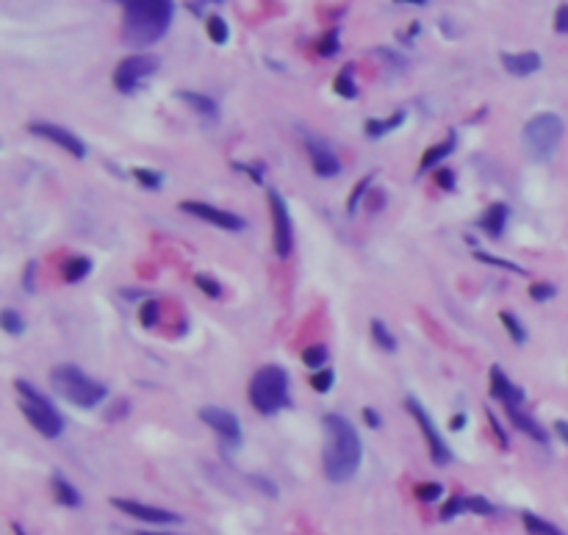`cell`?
Returning <instances> with one entry per match:
<instances>
[{
    "label": "cell",
    "instance_id": "obj_1",
    "mask_svg": "<svg viewBox=\"0 0 568 535\" xmlns=\"http://www.w3.org/2000/svg\"><path fill=\"white\" fill-rule=\"evenodd\" d=\"M322 427H325V452H322L325 477L330 483L352 480L364 461V447L352 422L344 419L341 413H328L322 419Z\"/></svg>",
    "mask_w": 568,
    "mask_h": 535
},
{
    "label": "cell",
    "instance_id": "obj_2",
    "mask_svg": "<svg viewBox=\"0 0 568 535\" xmlns=\"http://www.w3.org/2000/svg\"><path fill=\"white\" fill-rule=\"evenodd\" d=\"M175 17V3L169 0H128L122 3V42L134 50L156 45L167 34Z\"/></svg>",
    "mask_w": 568,
    "mask_h": 535
},
{
    "label": "cell",
    "instance_id": "obj_3",
    "mask_svg": "<svg viewBox=\"0 0 568 535\" xmlns=\"http://www.w3.org/2000/svg\"><path fill=\"white\" fill-rule=\"evenodd\" d=\"M50 386L62 400L72 402L75 408H98L108 397V389L103 383H98L95 377H89L86 372H81L72 364H62L53 369Z\"/></svg>",
    "mask_w": 568,
    "mask_h": 535
},
{
    "label": "cell",
    "instance_id": "obj_4",
    "mask_svg": "<svg viewBox=\"0 0 568 535\" xmlns=\"http://www.w3.org/2000/svg\"><path fill=\"white\" fill-rule=\"evenodd\" d=\"M250 405L261 413V416H274L277 410L289 408V372L277 364L261 367L253 380H250Z\"/></svg>",
    "mask_w": 568,
    "mask_h": 535
},
{
    "label": "cell",
    "instance_id": "obj_5",
    "mask_svg": "<svg viewBox=\"0 0 568 535\" xmlns=\"http://www.w3.org/2000/svg\"><path fill=\"white\" fill-rule=\"evenodd\" d=\"M14 389L20 394V410L31 422V427L36 433H42L45 438H59L64 433L62 413L56 410V405L47 400L42 391H36L28 380H14Z\"/></svg>",
    "mask_w": 568,
    "mask_h": 535
},
{
    "label": "cell",
    "instance_id": "obj_6",
    "mask_svg": "<svg viewBox=\"0 0 568 535\" xmlns=\"http://www.w3.org/2000/svg\"><path fill=\"white\" fill-rule=\"evenodd\" d=\"M563 120L552 111H540L535 114L533 120L524 125L521 131V139H524V150L533 156L535 161L546 164L552 161V156L557 153L560 147V139H563Z\"/></svg>",
    "mask_w": 568,
    "mask_h": 535
},
{
    "label": "cell",
    "instance_id": "obj_7",
    "mask_svg": "<svg viewBox=\"0 0 568 535\" xmlns=\"http://www.w3.org/2000/svg\"><path fill=\"white\" fill-rule=\"evenodd\" d=\"M158 69V59L150 53H131L125 56L117 69H114V86L122 95H136L141 89V84Z\"/></svg>",
    "mask_w": 568,
    "mask_h": 535
},
{
    "label": "cell",
    "instance_id": "obj_8",
    "mask_svg": "<svg viewBox=\"0 0 568 535\" xmlns=\"http://www.w3.org/2000/svg\"><path fill=\"white\" fill-rule=\"evenodd\" d=\"M267 197H269V211H272V225H274V236H272L274 253H277V258H289L291 250H294V225H291L289 205L283 200V195L274 192V189H269Z\"/></svg>",
    "mask_w": 568,
    "mask_h": 535
},
{
    "label": "cell",
    "instance_id": "obj_9",
    "mask_svg": "<svg viewBox=\"0 0 568 535\" xmlns=\"http://www.w3.org/2000/svg\"><path fill=\"white\" fill-rule=\"evenodd\" d=\"M405 408H407L410 416L419 422L422 433H424V438H427V447H430V458H433V464L435 466H446V464L452 461V449H449V444L441 438L438 427H435V422L430 419V413L422 408V402L416 400V397H407V400H405Z\"/></svg>",
    "mask_w": 568,
    "mask_h": 535
},
{
    "label": "cell",
    "instance_id": "obj_10",
    "mask_svg": "<svg viewBox=\"0 0 568 535\" xmlns=\"http://www.w3.org/2000/svg\"><path fill=\"white\" fill-rule=\"evenodd\" d=\"M200 419L228 447H238L241 444V425H238L236 413L225 410V408H216V405H205V408H200Z\"/></svg>",
    "mask_w": 568,
    "mask_h": 535
},
{
    "label": "cell",
    "instance_id": "obj_11",
    "mask_svg": "<svg viewBox=\"0 0 568 535\" xmlns=\"http://www.w3.org/2000/svg\"><path fill=\"white\" fill-rule=\"evenodd\" d=\"M180 211H186V214H192V217H200L205 222L222 228V231H233L236 234V231H244V228H247V222H244L241 217H236L231 211H222V208H216V205H208V202L183 200L180 202Z\"/></svg>",
    "mask_w": 568,
    "mask_h": 535
},
{
    "label": "cell",
    "instance_id": "obj_12",
    "mask_svg": "<svg viewBox=\"0 0 568 535\" xmlns=\"http://www.w3.org/2000/svg\"><path fill=\"white\" fill-rule=\"evenodd\" d=\"M28 131L34 136H39V139H47V142L59 144L62 150H67L69 156H75V159H86V144H83V139H78L72 131L62 128V125H53V122H31Z\"/></svg>",
    "mask_w": 568,
    "mask_h": 535
},
{
    "label": "cell",
    "instance_id": "obj_13",
    "mask_svg": "<svg viewBox=\"0 0 568 535\" xmlns=\"http://www.w3.org/2000/svg\"><path fill=\"white\" fill-rule=\"evenodd\" d=\"M305 147H308V153H311V167L313 172L319 175V178H333L341 172V161H338V156H335L333 150L328 147V142L325 139H319V136L308 134L305 131Z\"/></svg>",
    "mask_w": 568,
    "mask_h": 535
},
{
    "label": "cell",
    "instance_id": "obj_14",
    "mask_svg": "<svg viewBox=\"0 0 568 535\" xmlns=\"http://www.w3.org/2000/svg\"><path fill=\"white\" fill-rule=\"evenodd\" d=\"M114 507H120L122 513L134 516V519H141V522H150V524H178L180 516L172 513V510H164V507H153V505H141V502L134 500H111Z\"/></svg>",
    "mask_w": 568,
    "mask_h": 535
},
{
    "label": "cell",
    "instance_id": "obj_15",
    "mask_svg": "<svg viewBox=\"0 0 568 535\" xmlns=\"http://www.w3.org/2000/svg\"><path fill=\"white\" fill-rule=\"evenodd\" d=\"M491 397L499 400L507 408V405H521L524 402V391L499 367H491Z\"/></svg>",
    "mask_w": 568,
    "mask_h": 535
},
{
    "label": "cell",
    "instance_id": "obj_16",
    "mask_svg": "<svg viewBox=\"0 0 568 535\" xmlns=\"http://www.w3.org/2000/svg\"><path fill=\"white\" fill-rule=\"evenodd\" d=\"M504 410H507V419H510L513 427H518L524 435H533L538 444H549V433L538 425V419H533L530 413L521 410V405H507Z\"/></svg>",
    "mask_w": 568,
    "mask_h": 535
},
{
    "label": "cell",
    "instance_id": "obj_17",
    "mask_svg": "<svg viewBox=\"0 0 568 535\" xmlns=\"http://www.w3.org/2000/svg\"><path fill=\"white\" fill-rule=\"evenodd\" d=\"M502 67L507 69L510 75H533L540 69V56L535 50H524V53H502Z\"/></svg>",
    "mask_w": 568,
    "mask_h": 535
},
{
    "label": "cell",
    "instance_id": "obj_18",
    "mask_svg": "<svg viewBox=\"0 0 568 535\" xmlns=\"http://www.w3.org/2000/svg\"><path fill=\"white\" fill-rule=\"evenodd\" d=\"M178 98L186 103L195 114H200L202 120H208V122H216V117H219V105L214 98H208V95H200V92H189V89H183V92H178Z\"/></svg>",
    "mask_w": 568,
    "mask_h": 535
},
{
    "label": "cell",
    "instance_id": "obj_19",
    "mask_svg": "<svg viewBox=\"0 0 568 535\" xmlns=\"http://www.w3.org/2000/svg\"><path fill=\"white\" fill-rule=\"evenodd\" d=\"M504 225H507V205H504V202L488 205V211H485L482 219H480L482 234H488L491 238H499L502 231H504Z\"/></svg>",
    "mask_w": 568,
    "mask_h": 535
},
{
    "label": "cell",
    "instance_id": "obj_20",
    "mask_svg": "<svg viewBox=\"0 0 568 535\" xmlns=\"http://www.w3.org/2000/svg\"><path fill=\"white\" fill-rule=\"evenodd\" d=\"M452 150H455V134H449L444 142H435L433 147H427L424 156H422V161H419V169H422V172H424V169H433L435 164H441L444 159H449Z\"/></svg>",
    "mask_w": 568,
    "mask_h": 535
},
{
    "label": "cell",
    "instance_id": "obj_21",
    "mask_svg": "<svg viewBox=\"0 0 568 535\" xmlns=\"http://www.w3.org/2000/svg\"><path fill=\"white\" fill-rule=\"evenodd\" d=\"M53 494H56V500L62 502V505H67V507H78L81 505V494H78V488L69 483L64 474H53Z\"/></svg>",
    "mask_w": 568,
    "mask_h": 535
},
{
    "label": "cell",
    "instance_id": "obj_22",
    "mask_svg": "<svg viewBox=\"0 0 568 535\" xmlns=\"http://www.w3.org/2000/svg\"><path fill=\"white\" fill-rule=\"evenodd\" d=\"M402 122H405V111H397V114H391L388 120H369L366 125H364V131H366L369 139H383L388 131L400 128Z\"/></svg>",
    "mask_w": 568,
    "mask_h": 535
},
{
    "label": "cell",
    "instance_id": "obj_23",
    "mask_svg": "<svg viewBox=\"0 0 568 535\" xmlns=\"http://www.w3.org/2000/svg\"><path fill=\"white\" fill-rule=\"evenodd\" d=\"M89 272H92V261L83 258V255H78V258H69L67 264H64L62 277H64L67 283H78V280H83Z\"/></svg>",
    "mask_w": 568,
    "mask_h": 535
},
{
    "label": "cell",
    "instance_id": "obj_24",
    "mask_svg": "<svg viewBox=\"0 0 568 535\" xmlns=\"http://www.w3.org/2000/svg\"><path fill=\"white\" fill-rule=\"evenodd\" d=\"M205 31H208V39H211L214 45H225V42L231 39V28H228V23H225L219 14H211V17L205 20Z\"/></svg>",
    "mask_w": 568,
    "mask_h": 535
},
{
    "label": "cell",
    "instance_id": "obj_25",
    "mask_svg": "<svg viewBox=\"0 0 568 535\" xmlns=\"http://www.w3.org/2000/svg\"><path fill=\"white\" fill-rule=\"evenodd\" d=\"M371 335H374V344L383 347L386 352H394V350H397V338H394V333L386 328L383 319H371Z\"/></svg>",
    "mask_w": 568,
    "mask_h": 535
},
{
    "label": "cell",
    "instance_id": "obj_26",
    "mask_svg": "<svg viewBox=\"0 0 568 535\" xmlns=\"http://www.w3.org/2000/svg\"><path fill=\"white\" fill-rule=\"evenodd\" d=\"M352 67H344L338 75H335L333 81V89L335 95H341V98H347V100H352V98H358V86H355V81H352Z\"/></svg>",
    "mask_w": 568,
    "mask_h": 535
},
{
    "label": "cell",
    "instance_id": "obj_27",
    "mask_svg": "<svg viewBox=\"0 0 568 535\" xmlns=\"http://www.w3.org/2000/svg\"><path fill=\"white\" fill-rule=\"evenodd\" d=\"M0 325H3V330H6L8 335L25 333V319H23L14 308H3V313H0Z\"/></svg>",
    "mask_w": 568,
    "mask_h": 535
},
{
    "label": "cell",
    "instance_id": "obj_28",
    "mask_svg": "<svg viewBox=\"0 0 568 535\" xmlns=\"http://www.w3.org/2000/svg\"><path fill=\"white\" fill-rule=\"evenodd\" d=\"M521 519H524V527L530 530L533 535H563L555 524H549V522H543L540 516H535V513H521Z\"/></svg>",
    "mask_w": 568,
    "mask_h": 535
},
{
    "label": "cell",
    "instance_id": "obj_29",
    "mask_svg": "<svg viewBox=\"0 0 568 535\" xmlns=\"http://www.w3.org/2000/svg\"><path fill=\"white\" fill-rule=\"evenodd\" d=\"M499 319H502V325H504V330L510 333V338H513L516 344H524V341H527V330H524V325L518 322V316H516V313H510V311H502Z\"/></svg>",
    "mask_w": 568,
    "mask_h": 535
},
{
    "label": "cell",
    "instance_id": "obj_30",
    "mask_svg": "<svg viewBox=\"0 0 568 535\" xmlns=\"http://www.w3.org/2000/svg\"><path fill=\"white\" fill-rule=\"evenodd\" d=\"M302 364L311 369H322L328 364V347H325V344H311V347L302 352Z\"/></svg>",
    "mask_w": 568,
    "mask_h": 535
},
{
    "label": "cell",
    "instance_id": "obj_31",
    "mask_svg": "<svg viewBox=\"0 0 568 535\" xmlns=\"http://www.w3.org/2000/svg\"><path fill=\"white\" fill-rule=\"evenodd\" d=\"M463 507H466L468 513H477V516H494L497 513V507L491 502L485 500V497H477V494L463 497Z\"/></svg>",
    "mask_w": 568,
    "mask_h": 535
},
{
    "label": "cell",
    "instance_id": "obj_32",
    "mask_svg": "<svg viewBox=\"0 0 568 535\" xmlns=\"http://www.w3.org/2000/svg\"><path fill=\"white\" fill-rule=\"evenodd\" d=\"M335 383V372L333 369H319L316 374H311V389L319 391V394H328Z\"/></svg>",
    "mask_w": 568,
    "mask_h": 535
},
{
    "label": "cell",
    "instance_id": "obj_33",
    "mask_svg": "<svg viewBox=\"0 0 568 535\" xmlns=\"http://www.w3.org/2000/svg\"><path fill=\"white\" fill-rule=\"evenodd\" d=\"M316 50H319V56H325V59L335 56V53H338V28H328L325 36L319 39Z\"/></svg>",
    "mask_w": 568,
    "mask_h": 535
},
{
    "label": "cell",
    "instance_id": "obj_34",
    "mask_svg": "<svg viewBox=\"0 0 568 535\" xmlns=\"http://www.w3.org/2000/svg\"><path fill=\"white\" fill-rule=\"evenodd\" d=\"M474 258L482 261V264H491V267H502V269H507V272H516V275H530L524 267L510 264V261H502V258H494V255H488V253H482V250H474Z\"/></svg>",
    "mask_w": 568,
    "mask_h": 535
},
{
    "label": "cell",
    "instance_id": "obj_35",
    "mask_svg": "<svg viewBox=\"0 0 568 535\" xmlns=\"http://www.w3.org/2000/svg\"><path fill=\"white\" fill-rule=\"evenodd\" d=\"M371 180H374V175H366V178H361V180H358V186L352 189V195H349V200H347V211H349V214H355V208L361 205L364 195H366L369 186H371Z\"/></svg>",
    "mask_w": 568,
    "mask_h": 535
},
{
    "label": "cell",
    "instance_id": "obj_36",
    "mask_svg": "<svg viewBox=\"0 0 568 535\" xmlns=\"http://www.w3.org/2000/svg\"><path fill=\"white\" fill-rule=\"evenodd\" d=\"M134 178L144 186V189H161L164 183V175L161 172H153V169H134Z\"/></svg>",
    "mask_w": 568,
    "mask_h": 535
},
{
    "label": "cell",
    "instance_id": "obj_37",
    "mask_svg": "<svg viewBox=\"0 0 568 535\" xmlns=\"http://www.w3.org/2000/svg\"><path fill=\"white\" fill-rule=\"evenodd\" d=\"M195 283L200 286L202 294H208L211 300H219V297H222V286H219V283H216L211 275H202V272H200V275H195Z\"/></svg>",
    "mask_w": 568,
    "mask_h": 535
},
{
    "label": "cell",
    "instance_id": "obj_38",
    "mask_svg": "<svg viewBox=\"0 0 568 535\" xmlns=\"http://www.w3.org/2000/svg\"><path fill=\"white\" fill-rule=\"evenodd\" d=\"M158 311H161V308H158V302L147 300L144 305H141V308H139V322H141L144 328H153V325L158 322Z\"/></svg>",
    "mask_w": 568,
    "mask_h": 535
},
{
    "label": "cell",
    "instance_id": "obj_39",
    "mask_svg": "<svg viewBox=\"0 0 568 535\" xmlns=\"http://www.w3.org/2000/svg\"><path fill=\"white\" fill-rule=\"evenodd\" d=\"M441 494H444L441 483H422V485H416V497L422 502H435Z\"/></svg>",
    "mask_w": 568,
    "mask_h": 535
},
{
    "label": "cell",
    "instance_id": "obj_40",
    "mask_svg": "<svg viewBox=\"0 0 568 535\" xmlns=\"http://www.w3.org/2000/svg\"><path fill=\"white\" fill-rule=\"evenodd\" d=\"M555 294H557V289H555L552 283H533V286H530V297H533L535 302L552 300Z\"/></svg>",
    "mask_w": 568,
    "mask_h": 535
},
{
    "label": "cell",
    "instance_id": "obj_41",
    "mask_svg": "<svg viewBox=\"0 0 568 535\" xmlns=\"http://www.w3.org/2000/svg\"><path fill=\"white\" fill-rule=\"evenodd\" d=\"M247 483L250 485H255L261 494H269V497H277V485L267 480V477H261V474H247Z\"/></svg>",
    "mask_w": 568,
    "mask_h": 535
},
{
    "label": "cell",
    "instance_id": "obj_42",
    "mask_svg": "<svg viewBox=\"0 0 568 535\" xmlns=\"http://www.w3.org/2000/svg\"><path fill=\"white\" fill-rule=\"evenodd\" d=\"M460 510H466V507H463V497H452V500L444 505V510H441V519H444V522H449V519H455Z\"/></svg>",
    "mask_w": 568,
    "mask_h": 535
},
{
    "label": "cell",
    "instance_id": "obj_43",
    "mask_svg": "<svg viewBox=\"0 0 568 535\" xmlns=\"http://www.w3.org/2000/svg\"><path fill=\"white\" fill-rule=\"evenodd\" d=\"M435 183H438L441 189L452 192V189H455V172H452V169H449V167L438 169V172H435Z\"/></svg>",
    "mask_w": 568,
    "mask_h": 535
},
{
    "label": "cell",
    "instance_id": "obj_44",
    "mask_svg": "<svg viewBox=\"0 0 568 535\" xmlns=\"http://www.w3.org/2000/svg\"><path fill=\"white\" fill-rule=\"evenodd\" d=\"M555 31L568 34V3H563V6L557 8V14H555Z\"/></svg>",
    "mask_w": 568,
    "mask_h": 535
},
{
    "label": "cell",
    "instance_id": "obj_45",
    "mask_svg": "<svg viewBox=\"0 0 568 535\" xmlns=\"http://www.w3.org/2000/svg\"><path fill=\"white\" fill-rule=\"evenodd\" d=\"M488 413V422H491V427H494V435H497V441H499V447L504 449L507 447V435H504V427L499 425V419L494 416V410H485Z\"/></svg>",
    "mask_w": 568,
    "mask_h": 535
},
{
    "label": "cell",
    "instance_id": "obj_46",
    "mask_svg": "<svg viewBox=\"0 0 568 535\" xmlns=\"http://www.w3.org/2000/svg\"><path fill=\"white\" fill-rule=\"evenodd\" d=\"M364 419H366L369 427H374V430L380 427V413H374L371 408H364Z\"/></svg>",
    "mask_w": 568,
    "mask_h": 535
},
{
    "label": "cell",
    "instance_id": "obj_47",
    "mask_svg": "<svg viewBox=\"0 0 568 535\" xmlns=\"http://www.w3.org/2000/svg\"><path fill=\"white\" fill-rule=\"evenodd\" d=\"M555 433L560 435V438L568 444V422L566 419H557V422H555Z\"/></svg>",
    "mask_w": 568,
    "mask_h": 535
},
{
    "label": "cell",
    "instance_id": "obj_48",
    "mask_svg": "<svg viewBox=\"0 0 568 535\" xmlns=\"http://www.w3.org/2000/svg\"><path fill=\"white\" fill-rule=\"evenodd\" d=\"M463 425H466V413H455V416H452V422H449V427H452V430H463Z\"/></svg>",
    "mask_w": 568,
    "mask_h": 535
},
{
    "label": "cell",
    "instance_id": "obj_49",
    "mask_svg": "<svg viewBox=\"0 0 568 535\" xmlns=\"http://www.w3.org/2000/svg\"><path fill=\"white\" fill-rule=\"evenodd\" d=\"M34 261H31V264H28V272H25V289H28V292H34V283H31V280H34Z\"/></svg>",
    "mask_w": 568,
    "mask_h": 535
},
{
    "label": "cell",
    "instance_id": "obj_50",
    "mask_svg": "<svg viewBox=\"0 0 568 535\" xmlns=\"http://www.w3.org/2000/svg\"><path fill=\"white\" fill-rule=\"evenodd\" d=\"M400 6H427V0H400Z\"/></svg>",
    "mask_w": 568,
    "mask_h": 535
},
{
    "label": "cell",
    "instance_id": "obj_51",
    "mask_svg": "<svg viewBox=\"0 0 568 535\" xmlns=\"http://www.w3.org/2000/svg\"><path fill=\"white\" fill-rule=\"evenodd\" d=\"M139 535H167V533H139Z\"/></svg>",
    "mask_w": 568,
    "mask_h": 535
}]
</instances>
